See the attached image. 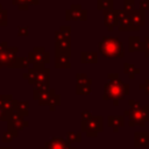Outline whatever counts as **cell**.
Instances as JSON below:
<instances>
[{
  "label": "cell",
  "instance_id": "obj_21",
  "mask_svg": "<svg viewBox=\"0 0 149 149\" xmlns=\"http://www.w3.org/2000/svg\"><path fill=\"white\" fill-rule=\"evenodd\" d=\"M30 65L31 64L27 57H17L14 64V69H29Z\"/></svg>",
  "mask_w": 149,
  "mask_h": 149
},
{
  "label": "cell",
  "instance_id": "obj_31",
  "mask_svg": "<svg viewBox=\"0 0 149 149\" xmlns=\"http://www.w3.org/2000/svg\"><path fill=\"white\" fill-rule=\"evenodd\" d=\"M140 90H144L146 94H149V78H147L142 84H140Z\"/></svg>",
  "mask_w": 149,
  "mask_h": 149
},
{
  "label": "cell",
  "instance_id": "obj_17",
  "mask_svg": "<svg viewBox=\"0 0 149 149\" xmlns=\"http://www.w3.org/2000/svg\"><path fill=\"white\" fill-rule=\"evenodd\" d=\"M12 3L17 6L19 10H28L31 5H38L40 0H12Z\"/></svg>",
  "mask_w": 149,
  "mask_h": 149
},
{
  "label": "cell",
  "instance_id": "obj_19",
  "mask_svg": "<svg viewBox=\"0 0 149 149\" xmlns=\"http://www.w3.org/2000/svg\"><path fill=\"white\" fill-rule=\"evenodd\" d=\"M123 72L126 74H128L129 79H134L136 74H139L141 72V69L135 66L134 64H130V63H123Z\"/></svg>",
  "mask_w": 149,
  "mask_h": 149
},
{
  "label": "cell",
  "instance_id": "obj_35",
  "mask_svg": "<svg viewBox=\"0 0 149 149\" xmlns=\"http://www.w3.org/2000/svg\"><path fill=\"white\" fill-rule=\"evenodd\" d=\"M7 48H8V42H7V41L0 42V55H1L2 52H5Z\"/></svg>",
  "mask_w": 149,
  "mask_h": 149
},
{
  "label": "cell",
  "instance_id": "obj_33",
  "mask_svg": "<svg viewBox=\"0 0 149 149\" xmlns=\"http://www.w3.org/2000/svg\"><path fill=\"white\" fill-rule=\"evenodd\" d=\"M129 106H130V109L132 111H135V109H140L141 108V105L139 101H135V100H129Z\"/></svg>",
  "mask_w": 149,
  "mask_h": 149
},
{
  "label": "cell",
  "instance_id": "obj_14",
  "mask_svg": "<svg viewBox=\"0 0 149 149\" xmlns=\"http://www.w3.org/2000/svg\"><path fill=\"white\" fill-rule=\"evenodd\" d=\"M128 51L129 52H143L142 41L139 36H129L128 37Z\"/></svg>",
  "mask_w": 149,
  "mask_h": 149
},
{
  "label": "cell",
  "instance_id": "obj_29",
  "mask_svg": "<svg viewBox=\"0 0 149 149\" xmlns=\"http://www.w3.org/2000/svg\"><path fill=\"white\" fill-rule=\"evenodd\" d=\"M142 45H143V54L144 57L149 58V36H146L144 40L142 41Z\"/></svg>",
  "mask_w": 149,
  "mask_h": 149
},
{
  "label": "cell",
  "instance_id": "obj_11",
  "mask_svg": "<svg viewBox=\"0 0 149 149\" xmlns=\"http://www.w3.org/2000/svg\"><path fill=\"white\" fill-rule=\"evenodd\" d=\"M55 55H66L71 57V37L55 42Z\"/></svg>",
  "mask_w": 149,
  "mask_h": 149
},
{
  "label": "cell",
  "instance_id": "obj_34",
  "mask_svg": "<svg viewBox=\"0 0 149 149\" xmlns=\"http://www.w3.org/2000/svg\"><path fill=\"white\" fill-rule=\"evenodd\" d=\"M91 118H92L91 112H88V111H84V112L81 113V120H83V121H87V120H90Z\"/></svg>",
  "mask_w": 149,
  "mask_h": 149
},
{
  "label": "cell",
  "instance_id": "obj_26",
  "mask_svg": "<svg viewBox=\"0 0 149 149\" xmlns=\"http://www.w3.org/2000/svg\"><path fill=\"white\" fill-rule=\"evenodd\" d=\"M108 123L109 126H122L123 125V116H109L108 118Z\"/></svg>",
  "mask_w": 149,
  "mask_h": 149
},
{
  "label": "cell",
  "instance_id": "obj_1",
  "mask_svg": "<svg viewBox=\"0 0 149 149\" xmlns=\"http://www.w3.org/2000/svg\"><path fill=\"white\" fill-rule=\"evenodd\" d=\"M99 52L106 58H122L125 56L123 43L119 37L114 36H102L101 41L98 43Z\"/></svg>",
  "mask_w": 149,
  "mask_h": 149
},
{
  "label": "cell",
  "instance_id": "obj_5",
  "mask_svg": "<svg viewBox=\"0 0 149 149\" xmlns=\"http://www.w3.org/2000/svg\"><path fill=\"white\" fill-rule=\"evenodd\" d=\"M116 29L119 31H139L140 28L134 26L132 20H130V14L129 12L125 9H119L118 10V27Z\"/></svg>",
  "mask_w": 149,
  "mask_h": 149
},
{
  "label": "cell",
  "instance_id": "obj_3",
  "mask_svg": "<svg viewBox=\"0 0 149 149\" xmlns=\"http://www.w3.org/2000/svg\"><path fill=\"white\" fill-rule=\"evenodd\" d=\"M27 58L31 65L45 66V64H49L50 62V54L44 49V47H35L28 52Z\"/></svg>",
  "mask_w": 149,
  "mask_h": 149
},
{
  "label": "cell",
  "instance_id": "obj_6",
  "mask_svg": "<svg viewBox=\"0 0 149 149\" xmlns=\"http://www.w3.org/2000/svg\"><path fill=\"white\" fill-rule=\"evenodd\" d=\"M65 19L68 21H86L87 20V12L83 9L81 5L72 3L69 9L65 10Z\"/></svg>",
  "mask_w": 149,
  "mask_h": 149
},
{
  "label": "cell",
  "instance_id": "obj_10",
  "mask_svg": "<svg viewBox=\"0 0 149 149\" xmlns=\"http://www.w3.org/2000/svg\"><path fill=\"white\" fill-rule=\"evenodd\" d=\"M55 93H56V91L54 88H47V90H36V88H34V99L38 100L40 105H48L49 99Z\"/></svg>",
  "mask_w": 149,
  "mask_h": 149
},
{
  "label": "cell",
  "instance_id": "obj_37",
  "mask_svg": "<svg viewBox=\"0 0 149 149\" xmlns=\"http://www.w3.org/2000/svg\"><path fill=\"white\" fill-rule=\"evenodd\" d=\"M107 78H108V80H115V79H119V74L112 72V73H108L107 74Z\"/></svg>",
  "mask_w": 149,
  "mask_h": 149
},
{
  "label": "cell",
  "instance_id": "obj_36",
  "mask_svg": "<svg viewBox=\"0 0 149 149\" xmlns=\"http://www.w3.org/2000/svg\"><path fill=\"white\" fill-rule=\"evenodd\" d=\"M65 37H63L62 36V34L58 31V30H56L55 31V42H58V41H62V40H64Z\"/></svg>",
  "mask_w": 149,
  "mask_h": 149
},
{
  "label": "cell",
  "instance_id": "obj_27",
  "mask_svg": "<svg viewBox=\"0 0 149 149\" xmlns=\"http://www.w3.org/2000/svg\"><path fill=\"white\" fill-rule=\"evenodd\" d=\"M58 31H59V33L62 34V36L65 37V38L71 37V26H61L59 29H58Z\"/></svg>",
  "mask_w": 149,
  "mask_h": 149
},
{
  "label": "cell",
  "instance_id": "obj_20",
  "mask_svg": "<svg viewBox=\"0 0 149 149\" xmlns=\"http://www.w3.org/2000/svg\"><path fill=\"white\" fill-rule=\"evenodd\" d=\"M114 7V0H97V9L99 10H112Z\"/></svg>",
  "mask_w": 149,
  "mask_h": 149
},
{
  "label": "cell",
  "instance_id": "obj_9",
  "mask_svg": "<svg viewBox=\"0 0 149 149\" xmlns=\"http://www.w3.org/2000/svg\"><path fill=\"white\" fill-rule=\"evenodd\" d=\"M102 16H104V24L107 28V30L113 31L118 27V10L115 9L104 10Z\"/></svg>",
  "mask_w": 149,
  "mask_h": 149
},
{
  "label": "cell",
  "instance_id": "obj_4",
  "mask_svg": "<svg viewBox=\"0 0 149 149\" xmlns=\"http://www.w3.org/2000/svg\"><path fill=\"white\" fill-rule=\"evenodd\" d=\"M36 69V80L34 84V88L36 90H47L50 88L49 86V77H50V69L42 65H33Z\"/></svg>",
  "mask_w": 149,
  "mask_h": 149
},
{
  "label": "cell",
  "instance_id": "obj_13",
  "mask_svg": "<svg viewBox=\"0 0 149 149\" xmlns=\"http://www.w3.org/2000/svg\"><path fill=\"white\" fill-rule=\"evenodd\" d=\"M17 51H19V48L17 47H8L6 49V65L5 68H8V69H14V64L16 62V58H17Z\"/></svg>",
  "mask_w": 149,
  "mask_h": 149
},
{
  "label": "cell",
  "instance_id": "obj_8",
  "mask_svg": "<svg viewBox=\"0 0 149 149\" xmlns=\"http://www.w3.org/2000/svg\"><path fill=\"white\" fill-rule=\"evenodd\" d=\"M83 129L87 132V134H90L91 136L95 135L97 132L101 130V126H102V118L101 116H92L90 120L87 121H83Z\"/></svg>",
  "mask_w": 149,
  "mask_h": 149
},
{
  "label": "cell",
  "instance_id": "obj_39",
  "mask_svg": "<svg viewBox=\"0 0 149 149\" xmlns=\"http://www.w3.org/2000/svg\"><path fill=\"white\" fill-rule=\"evenodd\" d=\"M2 97H3V94H0V106L2 104Z\"/></svg>",
  "mask_w": 149,
  "mask_h": 149
},
{
  "label": "cell",
  "instance_id": "obj_32",
  "mask_svg": "<svg viewBox=\"0 0 149 149\" xmlns=\"http://www.w3.org/2000/svg\"><path fill=\"white\" fill-rule=\"evenodd\" d=\"M139 6H140V9H142L144 12L149 10V0H140Z\"/></svg>",
  "mask_w": 149,
  "mask_h": 149
},
{
  "label": "cell",
  "instance_id": "obj_24",
  "mask_svg": "<svg viewBox=\"0 0 149 149\" xmlns=\"http://www.w3.org/2000/svg\"><path fill=\"white\" fill-rule=\"evenodd\" d=\"M59 101H61V98L57 93H55L54 95H51V98L49 99V102H48V106L50 107V109H55L58 105H59Z\"/></svg>",
  "mask_w": 149,
  "mask_h": 149
},
{
  "label": "cell",
  "instance_id": "obj_2",
  "mask_svg": "<svg viewBox=\"0 0 149 149\" xmlns=\"http://www.w3.org/2000/svg\"><path fill=\"white\" fill-rule=\"evenodd\" d=\"M129 94V85L125 84L121 79L115 80H108L107 84H105V91L102 99L104 100H113L114 105L119 104V100H122L125 95Z\"/></svg>",
  "mask_w": 149,
  "mask_h": 149
},
{
  "label": "cell",
  "instance_id": "obj_12",
  "mask_svg": "<svg viewBox=\"0 0 149 149\" xmlns=\"http://www.w3.org/2000/svg\"><path fill=\"white\" fill-rule=\"evenodd\" d=\"M130 14V20L133 22L134 26L141 28L143 26H146V12L142 9H133L132 12H129Z\"/></svg>",
  "mask_w": 149,
  "mask_h": 149
},
{
  "label": "cell",
  "instance_id": "obj_28",
  "mask_svg": "<svg viewBox=\"0 0 149 149\" xmlns=\"http://www.w3.org/2000/svg\"><path fill=\"white\" fill-rule=\"evenodd\" d=\"M123 9L127 12H132L135 9V1L134 0H123Z\"/></svg>",
  "mask_w": 149,
  "mask_h": 149
},
{
  "label": "cell",
  "instance_id": "obj_30",
  "mask_svg": "<svg viewBox=\"0 0 149 149\" xmlns=\"http://www.w3.org/2000/svg\"><path fill=\"white\" fill-rule=\"evenodd\" d=\"M28 26H19L17 27V36H28L29 35V30H28Z\"/></svg>",
  "mask_w": 149,
  "mask_h": 149
},
{
  "label": "cell",
  "instance_id": "obj_23",
  "mask_svg": "<svg viewBox=\"0 0 149 149\" xmlns=\"http://www.w3.org/2000/svg\"><path fill=\"white\" fill-rule=\"evenodd\" d=\"M8 24V12L3 9L2 5L0 3V27H7Z\"/></svg>",
  "mask_w": 149,
  "mask_h": 149
},
{
  "label": "cell",
  "instance_id": "obj_15",
  "mask_svg": "<svg viewBox=\"0 0 149 149\" xmlns=\"http://www.w3.org/2000/svg\"><path fill=\"white\" fill-rule=\"evenodd\" d=\"M55 68L56 69H71L70 56L66 55H55Z\"/></svg>",
  "mask_w": 149,
  "mask_h": 149
},
{
  "label": "cell",
  "instance_id": "obj_7",
  "mask_svg": "<svg viewBox=\"0 0 149 149\" xmlns=\"http://www.w3.org/2000/svg\"><path fill=\"white\" fill-rule=\"evenodd\" d=\"M76 93L77 94H90L92 79L87 77L86 73H77L76 74Z\"/></svg>",
  "mask_w": 149,
  "mask_h": 149
},
{
  "label": "cell",
  "instance_id": "obj_38",
  "mask_svg": "<svg viewBox=\"0 0 149 149\" xmlns=\"http://www.w3.org/2000/svg\"><path fill=\"white\" fill-rule=\"evenodd\" d=\"M7 119V113L3 111V108L0 106V120H5Z\"/></svg>",
  "mask_w": 149,
  "mask_h": 149
},
{
  "label": "cell",
  "instance_id": "obj_16",
  "mask_svg": "<svg viewBox=\"0 0 149 149\" xmlns=\"http://www.w3.org/2000/svg\"><path fill=\"white\" fill-rule=\"evenodd\" d=\"M80 63L81 64H97L98 63V52L81 51L80 52Z\"/></svg>",
  "mask_w": 149,
  "mask_h": 149
},
{
  "label": "cell",
  "instance_id": "obj_18",
  "mask_svg": "<svg viewBox=\"0 0 149 149\" xmlns=\"http://www.w3.org/2000/svg\"><path fill=\"white\" fill-rule=\"evenodd\" d=\"M28 107H29V104L27 101H17V100H14V102H13V111L17 112L22 116L28 114Z\"/></svg>",
  "mask_w": 149,
  "mask_h": 149
},
{
  "label": "cell",
  "instance_id": "obj_25",
  "mask_svg": "<svg viewBox=\"0 0 149 149\" xmlns=\"http://www.w3.org/2000/svg\"><path fill=\"white\" fill-rule=\"evenodd\" d=\"M50 149H65V143L62 141V139H54L51 144H48Z\"/></svg>",
  "mask_w": 149,
  "mask_h": 149
},
{
  "label": "cell",
  "instance_id": "obj_22",
  "mask_svg": "<svg viewBox=\"0 0 149 149\" xmlns=\"http://www.w3.org/2000/svg\"><path fill=\"white\" fill-rule=\"evenodd\" d=\"M22 78L27 79L30 85H34L35 84V80H36V69L33 68V66H30L28 69V72H26V73L22 74Z\"/></svg>",
  "mask_w": 149,
  "mask_h": 149
}]
</instances>
